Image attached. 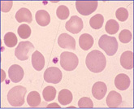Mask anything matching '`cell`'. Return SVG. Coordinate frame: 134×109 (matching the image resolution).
Here are the masks:
<instances>
[{"instance_id": "1f68e13d", "label": "cell", "mask_w": 134, "mask_h": 109, "mask_svg": "<svg viewBox=\"0 0 134 109\" xmlns=\"http://www.w3.org/2000/svg\"><path fill=\"white\" fill-rule=\"evenodd\" d=\"M1 74H2V76H1V81L3 82L4 80H5V77H6V74H5V72H4V70H1Z\"/></svg>"}, {"instance_id": "d4e9b609", "label": "cell", "mask_w": 134, "mask_h": 109, "mask_svg": "<svg viewBox=\"0 0 134 109\" xmlns=\"http://www.w3.org/2000/svg\"><path fill=\"white\" fill-rule=\"evenodd\" d=\"M17 33L22 39H27L31 35V28L26 24H23L19 26Z\"/></svg>"}, {"instance_id": "4316f807", "label": "cell", "mask_w": 134, "mask_h": 109, "mask_svg": "<svg viewBox=\"0 0 134 109\" xmlns=\"http://www.w3.org/2000/svg\"><path fill=\"white\" fill-rule=\"evenodd\" d=\"M78 107L80 108H93V103L91 100V99L88 97H83L79 100Z\"/></svg>"}, {"instance_id": "484cf974", "label": "cell", "mask_w": 134, "mask_h": 109, "mask_svg": "<svg viewBox=\"0 0 134 109\" xmlns=\"http://www.w3.org/2000/svg\"><path fill=\"white\" fill-rule=\"evenodd\" d=\"M56 15H57V17L60 20H66L69 17L68 7L64 6V5L59 6L56 10Z\"/></svg>"}, {"instance_id": "52a82bcc", "label": "cell", "mask_w": 134, "mask_h": 109, "mask_svg": "<svg viewBox=\"0 0 134 109\" xmlns=\"http://www.w3.org/2000/svg\"><path fill=\"white\" fill-rule=\"evenodd\" d=\"M63 73L60 69L55 67H51L47 68L44 73V80L46 82L58 84L61 81Z\"/></svg>"}, {"instance_id": "e0dca14e", "label": "cell", "mask_w": 134, "mask_h": 109, "mask_svg": "<svg viewBox=\"0 0 134 109\" xmlns=\"http://www.w3.org/2000/svg\"><path fill=\"white\" fill-rule=\"evenodd\" d=\"M36 21L41 26H47L51 22V15L45 10H39L36 12Z\"/></svg>"}, {"instance_id": "4dcf8cb0", "label": "cell", "mask_w": 134, "mask_h": 109, "mask_svg": "<svg viewBox=\"0 0 134 109\" xmlns=\"http://www.w3.org/2000/svg\"><path fill=\"white\" fill-rule=\"evenodd\" d=\"M47 108H51V107H55V108H60V107H59V104H57V103H51V104H49V105H47V107H46Z\"/></svg>"}, {"instance_id": "cb8c5ba5", "label": "cell", "mask_w": 134, "mask_h": 109, "mask_svg": "<svg viewBox=\"0 0 134 109\" xmlns=\"http://www.w3.org/2000/svg\"><path fill=\"white\" fill-rule=\"evenodd\" d=\"M4 43L8 47H14L15 46V45L17 44V37L15 36V34L9 32V33H7L4 36Z\"/></svg>"}, {"instance_id": "f546056e", "label": "cell", "mask_w": 134, "mask_h": 109, "mask_svg": "<svg viewBox=\"0 0 134 109\" xmlns=\"http://www.w3.org/2000/svg\"><path fill=\"white\" fill-rule=\"evenodd\" d=\"M1 11L3 12H8L12 7V1H2L1 2Z\"/></svg>"}, {"instance_id": "277c9868", "label": "cell", "mask_w": 134, "mask_h": 109, "mask_svg": "<svg viewBox=\"0 0 134 109\" xmlns=\"http://www.w3.org/2000/svg\"><path fill=\"white\" fill-rule=\"evenodd\" d=\"M79 64L76 54L72 52L64 51L60 56V65L66 71H73Z\"/></svg>"}, {"instance_id": "9a60e30c", "label": "cell", "mask_w": 134, "mask_h": 109, "mask_svg": "<svg viewBox=\"0 0 134 109\" xmlns=\"http://www.w3.org/2000/svg\"><path fill=\"white\" fill-rule=\"evenodd\" d=\"M120 64L125 69H132L133 68V52L130 51H124L120 56Z\"/></svg>"}, {"instance_id": "83f0119b", "label": "cell", "mask_w": 134, "mask_h": 109, "mask_svg": "<svg viewBox=\"0 0 134 109\" xmlns=\"http://www.w3.org/2000/svg\"><path fill=\"white\" fill-rule=\"evenodd\" d=\"M115 17L120 21H125L129 18V12L124 7H120L116 10Z\"/></svg>"}, {"instance_id": "d6986e66", "label": "cell", "mask_w": 134, "mask_h": 109, "mask_svg": "<svg viewBox=\"0 0 134 109\" xmlns=\"http://www.w3.org/2000/svg\"><path fill=\"white\" fill-rule=\"evenodd\" d=\"M72 98L73 97H72V92L67 89H64L60 90L59 96H58V100L62 105L66 106L72 102Z\"/></svg>"}, {"instance_id": "8992f818", "label": "cell", "mask_w": 134, "mask_h": 109, "mask_svg": "<svg viewBox=\"0 0 134 109\" xmlns=\"http://www.w3.org/2000/svg\"><path fill=\"white\" fill-rule=\"evenodd\" d=\"M98 4V1H76V7L81 15H89L96 11Z\"/></svg>"}, {"instance_id": "603a6c76", "label": "cell", "mask_w": 134, "mask_h": 109, "mask_svg": "<svg viewBox=\"0 0 134 109\" xmlns=\"http://www.w3.org/2000/svg\"><path fill=\"white\" fill-rule=\"evenodd\" d=\"M42 96L46 102H51L56 96V89L53 86H47L43 90Z\"/></svg>"}, {"instance_id": "44dd1931", "label": "cell", "mask_w": 134, "mask_h": 109, "mask_svg": "<svg viewBox=\"0 0 134 109\" xmlns=\"http://www.w3.org/2000/svg\"><path fill=\"white\" fill-rule=\"evenodd\" d=\"M104 22V17L101 14H97L90 19V25L93 29H99L102 27Z\"/></svg>"}, {"instance_id": "9c48e42d", "label": "cell", "mask_w": 134, "mask_h": 109, "mask_svg": "<svg viewBox=\"0 0 134 109\" xmlns=\"http://www.w3.org/2000/svg\"><path fill=\"white\" fill-rule=\"evenodd\" d=\"M58 44L61 48L64 49H76V41L74 37L68 35V34H62L58 38Z\"/></svg>"}, {"instance_id": "4fadbf2b", "label": "cell", "mask_w": 134, "mask_h": 109, "mask_svg": "<svg viewBox=\"0 0 134 109\" xmlns=\"http://www.w3.org/2000/svg\"><path fill=\"white\" fill-rule=\"evenodd\" d=\"M122 103V96L116 91H111L107 97V105L111 108L120 107Z\"/></svg>"}, {"instance_id": "6da1fadb", "label": "cell", "mask_w": 134, "mask_h": 109, "mask_svg": "<svg viewBox=\"0 0 134 109\" xmlns=\"http://www.w3.org/2000/svg\"><path fill=\"white\" fill-rule=\"evenodd\" d=\"M85 64L90 71L98 73L103 71L107 65V59L103 54L98 50L90 52L85 59Z\"/></svg>"}, {"instance_id": "2e32d148", "label": "cell", "mask_w": 134, "mask_h": 109, "mask_svg": "<svg viewBox=\"0 0 134 109\" xmlns=\"http://www.w3.org/2000/svg\"><path fill=\"white\" fill-rule=\"evenodd\" d=\"M15 19L20 23L22 22H27L31 23L33 20V17L31 12L25 8V7H22L16 13H15Z\"/></svg>"}, {"instance_id": "8fae6325", "label": "cell", "mask_w": 134, "mask_h": 109, "mask_svg": "<svg viewBox=\"0 0 134 109\" xmlns=\"http://www.w3.org/2000/svg\"><path fill=\"white\" fill-rule=\"evenodd\" d=\"M107 85L102 81H98L94 83L92 87V95L93 96L100 100L104 98V96L107 94Z\"/></svg>"}, {"instance_id": "3957f363", "label": "cell", "mask_w": 134, "mask_h": 109, "mask_svg": "<svg viewBox=\"0 0 134 109\" xmlns=\"http://www.w3.org/2000/svg\"><path fill=\"white\" fill-rule=\"evenodd\" d=\"M98 46L103 50L107 56H112L118 50V42L115 37L102 35L98 41Z\"/></svg>"}, {"instance_id": "7c38bea8", "label": "cell", "mask_w": 134, "mask_h": 109, "mask_svg": "<svg viewBox=\"0 0 134 109\" xmlns=\"http://www.w3.org/2000/svg\"><path fill=\"white\" fill-rule=\"evenodd\" d=\"M130 78L128 75L124 73L119 74L115 78V87L120 90H127L130 85Z\"/></svg>"}, {"instance_id": "ac0fdd59", "label": "cell", "mask_w": 134, "mask_h": 109, "mask_svg": "<svg viewBox=\"0 0 134 109\" xmlns=\"http://www.w3.org/2000/svg\"><path fill=\"white\" fill-rule=\"evenodd\" d=\"M93 37L88 34H84L81 35L80 38H79V45H80L81 48L84 51L90 50L93 45Z\"/></svg>"}, {"instance_id": "ba28073f", "label": "cell", "mask_w": 134, "mask_h": 109, "mask_svg": "<svg viewBox=\"0 0 134 109\" xmlns=\"http://www.w3.org/2000/svg\"><path fill=\"white\" fill-rule=\"evenodd\" d=\"M65 28L68 31H69L72 34H78L83 29V21L80 17H76V15H73L66 23Z\"/></svg>"}, {"instance_id": "ffe728a7", "label": "cell", "mask_w": 134, "mask_h": 109, "mask_svg": "<svg viewBox=\"0 0 134 109\" xmlns=\"http://www.w3.org/2000/svg\"><path fill=\"white\" fill-rule=\"evenodd\" d=\"M27 103L29 107H36L41 104V96L37 91H31L28 95Z\"/></svg>"}, {"instance_id": "5bb4252c", "label": "cell", "mask_w": 134, "mask_h": 109, "mask_svg": "<svg viewBox=\"0 0 134 109\" xmlns=\"http://www.w3.org/2000/svg\"><path fill=\"white\" fill-rule=\"evenodd\" d=\"M32 64L37 71H42L45 66V58L43 54L38 51H35L32 54Z\"/></svg>"}, {"instance_id": "7a4b0ae2", "label": "cell", "mask_w": 134, "mask_h": 109, "mask_svg": "<svg viewBox=\"0 0 134 109\" xmlns=\"http://www.w3.org/2000/svg\"><path fill=\"white\" fill-rule=\"evenodd\" d=\"M27 90L22 85L12 88L7 94V100L12 107H21L25 103V97Z\"/></svg>"}, {"instance_id": "f1b7e54d", "label": "cell", "mask_w": 134, "mask_h": 109, "mask_svg": "<svg viewBox=\"0 0 134 109\" xmlns=\"http://www.w3.org/2000/svg\"><path fill=\"white\" fill-rule=\"evenodd\" d=\"M119 38L122 43H129L132 39V33L128 29H124L120 33Z\"/></svg>"}, {"instance_id": "7402d4cb", "label": "cell", "mask_w": 134, "mask_h": 109, "mask_svg": "<svg viewBox=\"0 0 134 109\" xmlns=\"http://www.w3.org/2000/svg\"><path fill=\"white\" fill-rule=\"evenodd\" d=\"M120 29V25L116 20H109L105 26V29L107 31V33L109 34H115Z\"/></svg>"}, {"instance_id": "5b68a950", "label": "cell", "mask_w": 134, "mask_h": 109, "mask_svg": "<svg viewBox=\"0 0 134 109\" xmlns=\"http://www.w3.org/2000/svg\"><path fill=\"white\" fill-rule=\"evenodd\" d=\"M34 50V46L30 42L25 41L19 43L17 47L15 48V54L18 59L24 61L29 59V54Z\"/></svg>"}, {"instance_id": "30bf717a", "label": "cell", "mask_w": 134, "mask_h": 109, "mask_svg": "<svg viewBox=\"0 0 134 109\" xmlns=\"http://www.w3.org/2000/svg\"><path fill=\"white\" fill-rule=\"evenodd\" d=\"M8 75L10 80L12 82L17 83L23 79L24 69L18 64H13L8 69Z\"/></svg>"}]
</instances>
